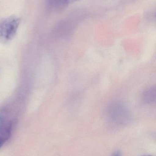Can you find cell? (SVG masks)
<instances>
[{
	"label": "cell",
	"mask_w": 156,
	"mask_h": 156,
	"mask_svg": "<svg viewBox=\"0 0 156 156\" xmlns=\"http://www.w3.org/2000/svg\"><path fill=\"white\" fill-rule=\"evenodd\" d=\"M106 115L109 122L116 126L127 124L131 119L129 109L120 101L113 102L109 104L106 109Z\"/></svg>",
	"instance_id": "cell-1"
},
{
	"label": "cell",
	"mask_w": 156,
	"mask_h": 156,
	"mask_svg": "<svg viewBox=\"0 0 156 156\" xmlns=\"http://www.w3.org/2000/svg\"><path fill=\"white\" fill-rule=\"evenodd\" d=\"M20 23V18L15 16L2 19L0 21V41L6 42L13 39Z\"/></svg>",
	"instance_id": "cell-2"
},
{
	"label": "cell",
	"mask_w": 156,
	"mask_h": 156,
	"mask_svg": "<svg viewBox=\"0 0 156 156\" xmlns=\"http://www.w3.org/2000/svg\"><path fill=\"white\" fill-rule=\"evenodd\" d=\"M13 126V123L12 121L0 126V148L11 137Z\"/></svg>",
	"instance_id": "cell-3"
},
{
	"label": "cell",
	"mask_w": 156,
	"mask_h": 156,
	"mask_svg": "<svg viewBox=\"0 0 156 156\" xmlns=\"http://www.w3.org/2000/svg\"><path fill=\"white\" fill-rule=\"evenodd\" d=\"M155 86H151L147 88L142 94V100L147 104H153L155 102L156 97Z\"/></svg>",
	"instance_id": "cell-4"
},
{
	"label": "cell",
	"mask_w": 156,
	"mask_h": 156,
	"mask_svg": "<svg viewBox=\"0 0 156 156\" xmlns=\"http://www.w3.org/2000/svg\"><path fill=\"white\" fill-rule=\"evenodd\" d=\"M48 3L54 8H59L66 5L64 0H47Z\"/></svg>",
	"instance_id": "cell-5"
},
{
	"label": "cell",
	"mask_w": 156,
	"mask_h": 156,
	"mask_svg": "<svg viewBox=\"0 0 156 156\" xmlns=\"http://www.w3.org/2000/svg\"><path fill=\"white\" fill-rule=\"evenodd\" d=\"M64 1H65L66 5H67L69 4L72 3L77 2V1H79V0H64Z\"/></svg>",
	"instance_id": "cell-6"
},
{
	"label": "cell",
	"mask_w": 156,
	"mask_h": 156,
	"mask_svg": "<svg viewBox=\"0 0 156 156\" xmlns=\"http://www.w3.org/2000/svg\"><path fill=\"white\" fill-rule=\"evenodd\" d=\"M113 156H122V154L119 151H116L113 155Z\"/></svg>",
	"instance_id": "cell-7"
},
{
	"label": "cell",
	"mask_w": 156,
	"mask_h": 156,
	"mask_svg": "<svg viewBox=\"0 0 156 156\" xmlns=\"http://www.w3.org/2000/svg\"><path fill=\"white\" fill-rule=\"evenodd\" d=\"M153 156L151 155H147V156Z\"/></svg>",
	"instance_id": "cell-8"
}]
</instances>
